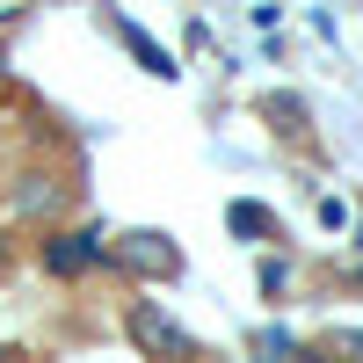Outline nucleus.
Wrapping results in <instances>:
<instances>
[{
	"label": "nucleus",
	"instance_id": "f257e3e1",
	"mask_svg": "<svg viewBox=\"0 0 363 363\" xmlns=\"http://www.w3.org/2000/svg\"><path fill=\"white\" fill-rule=\"evenodd\" d=\"M109 255L124 262L131 277H174V269H182V247H174L167 233H124Z\"/></svg>",
	"mask_w": 363,
	"mask_h": 363
},
{
	"label": "nucleus",
	"instance_id": "f03ea898",
	"mask_svg": "<svg viewBox=\"0 0 363 363\" xmlns=\"http://www.w3.org/2000/svg\"><path fill=\"white\" fill-rule=\"evenodd\" d=\"M131 342L138 349H167V356H189V335H182V327L167 320V313H153V306H131Z\"/></svg>",
	"mask_w": 363,
	"mask_h": 363
},
{
	"label": "nucleus",
	"instance_id": "7ed1b4c3",
	"mask_svg": "<svg viewBox=\"0 0 363 363\" xmlns=\"http://www.w3.org/2000/svg\"><path fill=\"white\" fill-rule=\"evenodd\" d=\"M44 262H51V277H80L87 262H102V233H66V240H51Z\"/></svg>",
	"mask_w": 363,
	"mask_h": 363
},
{
	"label": "nucleus",
	"instance_id": "20e7f679",
	"mask_svg": "<svg viewBox=\"0 0 363 363\" xmlns=\"http://www.w3.org/2000/svg\"><path fill=\"white\" fill-rule=\"evenodd\" d=\"M116 29H124V44L138 51V66H145V73H160V80H174V58H167V51H160L153 37H145V29H131V22H116Z\"/></svg>",
	"mask_w": 363,
	"mask_h": 363
},
{
	"label": "nucleus",
	"instance_id": "39448f33",
	"mask_svg": "<svg viewBox=\"0 0 363 363\" xmlns=\"http://www.w3.org/2000/svg\"><path fill=\"white\" fill-rule=\"evenodd\" d=\"M51 203H58L51 182H44V189H37V182H29V189H15V211H29V218H37V211H51Z\"/></svg>",
	"mask_w": 363,
	"mask_h": 363
},
{
	"label": "nucleus",
	"instance_id": "423d86ee",
	"mask_svg": "<svg viewBox=\"0 0 363 363\" xmlns=\"http://www.w3.org/2000/svg\"><path fill=\"white\" fill-rule=\"evenodd\" d=\"M233 233H269V211L262 203H233Z\"/></svg>",
	"mask_w": 363,
	"mask_h": 363
},
{
	"label": "nucleus",
	"instance_id": "0eeeda50",
	"mask_svg": "<svg viewBox=\"0 0 363 363\" xmlns=\"http://www.w3.org/2000/svg\"><path fill=\"white\" fill-rule=\"evenodd\" d=\"M255 349H262V356H298V342H291V335H262Z\"/></svg>",
	"mask_w": 363,
	"mask_h": 363
},
{
	"label": "nucleus",
	"instance_id": "6e6552de",
	"mask_svg": "<svg viewBox=\"0 0 363 363\" xmlns=\"http://www.w3.org/2000/svg\"><path fill=\"white\" fill-rule=\"evenodd\" d=\"M0 262H8V240H0Z\"/></svg>",
	"mask_w": 363,
	"mask_h": 363
},
{
	"label": "nucleus",
	"instance_id": "1a4fd4ad",
	"mask_svg": "<svg viewBox=\"0 0 363 363\" xmlns=\"http://www.w3.org/2000/svg\"><path fill=\"white\" fill-rule=\"evenodd\" d=\"M0 66H8V51H0Z\"/></svg>",
	"mask_w": 363,
	"mask_h": 363
}]
</instances>
